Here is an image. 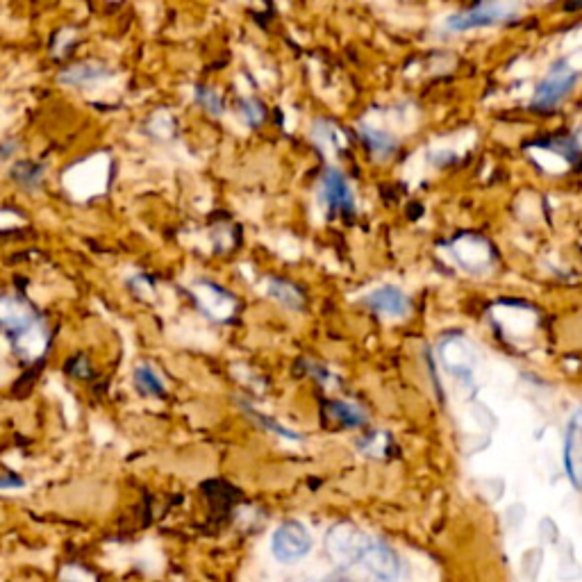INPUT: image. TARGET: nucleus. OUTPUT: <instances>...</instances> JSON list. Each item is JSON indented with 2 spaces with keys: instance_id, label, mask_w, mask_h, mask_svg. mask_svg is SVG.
Listing matches in <instances>:
<instances>
[{
  "instance_id": "obj_18",
  "label": "nucleus",
  "mask_w": 582,
  "mask_h": 582,
  "mask_svg": "<svg viewBox=\"0 0 582 582\" xmlns=\"http://www.w3.org/2000/svg\"><path fill=\"white\" fill-rule=\"evenodd\" d=\"M194 96H196V103L201 105L203 110H207V114L221 116V112H223V101H221V96L216 94L214 89H210V87H196Z\"/></svg>"
},
{
  "instance_id": "obj_7",
  "label": "nucleus",
  "mask_w": 582,
  "mask_h": 582,
  "mask_svg": "<svg viewBox=\"0 0 582 582\" xmlns=\"http://www.w3.org/2000/svg\"><path fill=\"white\" fill-rule=\"evenodd\" d=\"M321 201L328 207L330 214H355V198L353 191L348 187L346 176L335 166H328L321 178Z\"/></svg>"
},
{
  "instance_id": "obj_13",
  "label": "nucleus",
  "mask_w": 582,
  "mask_h": 582,
  "mask_svg": "<svg viewBox=\"0 0 582 582\" xmlns=\"http://www.w3.org/2000/svg\"><path fill=\"white\" fill-rule=\"evenodd\" d=\"M269 294L276 298L280 305H285L287 310H294V312H301L305 307V298L298 287L291 285V282L285 280H269Z\"/></svg>"
},
{
  "instance_id": "obj_16",
  "label": "nucleus",
  "mask_w": 582,
  "mask_h": 582,
  "mask_svg": "<svg viewBox=\"0 0 582 582\" xmlns=\"http://www.w3.org/2000/svg\"><path fill=\"white\" fill-rule=\"evenodd\" d=\"M12 176L16 178V182L23 189H37L41 185V180H44V169L32 162H16L14 169H12Z\"/></svg>"
},
{
  "instance_id": "obj_5",
  "label": "nucleus",
  "mask_w": 582,
  "mask_h": 582,
  "mask_svg": "<svg viewBox=\"0 0 582 582\" xmlns=\"http://www.w3.org/2000/svg\"><path fill=\"white\" fill-rule=\"evenodd\" d=\"M367 532L357 530L355 526H348V523H339V526L332 528L326 537V546L332 555V560L339 564H360L364 546L369 542Z\"/></svg>"
},
{
  "instance_id": "obj_10",
  "label": "nucleus",
  "mask_w": 582,
  "mask_h": 582,
  "mask_svg": "<svg viewBox=\"0 0 582 582\" xmlns=\"http://www.w3.org/2000/svg\"><path fill=\"white\" fill-rule=\"evenodd\" d=\"M564 464L576 489L582 492V405L571 414L567 439H564Z\"/></svg>"
},
{
  "instance_id": "obj_8",
  "label": "nucleus",
  "mask_w": 582,
  "mask_h": 582,
  "mask_svg": "<svg viewBox=\"0 0 582 582\" xmlns=\"http://www.w3.org/2000/svg\"><path fill=\"white\" fill-rule=\"evenodd\" d=\"M191 294H194L198 307L214 321H226L232 317V312L237 310L235 298H232L226 289L212 285V282L205 280L198 282V285L191 289Z\"/></svg>"
},
{
  "instance_id": "obj_17",
  "label": "nucleus",
  "mask_w": 582,
  "mask_h": 582,
  "mask_svg": "<svg viewBox=\"0 0 582 582\" xmlns=\"http://www.w3.org/2000/svg\"><path fill=\"white\" fill-rule=\"evenodd\" d=\"M246 412L251 414L253 421H257V423H260L262 428H266V430H269V432H273V435H278V437H282V439H289V442H301V435H298V432H294V430L285 428V426H282V423H278L276 419H271V417H264V414H260V412L251 410V407H246Z\"/></svg>"
},
{
  "instance_id": "obj_4",
  "label": "nucleus",
  "mask_w": 582,
  "mask_h": 582,
  "mask_svg": "<svg viewBox=\"0 0 582 582\" xmlns=\"http://www.w3.org/2000/svg\"><path fill=\"white\" fill-rule=\"evenodd\" d=\"M519 12L517 5H507V3H482L471 7V10H464L460 14H453L451 19L446 21V30L451 32H464V30H476V28H487L496 26V23H503L507 19H512L514 14Z\"/></svg>"
},
{
  "instance_id": "obj_15",
  "label": "nucleus",
  "mask_w": 582,
  "mask_h": 582,
  "mask_svg": "<svg viewBox=\"0 0 582 582\" xmlns=\"http://www.w3.org/2000/svg\"><path fill=\"white\" fill-rule=\"evenodd\" d=\"M135 385L137 389L144 396H164L166 394V389H164V382L160 380V376L148 367V364H141V367H137L135 371Z\"/></svg>"
},
{
  "instance_id": "obj_2",
  "label": "nucleus",
  "mask_w": 582,
  "mask_h": 582,
  "mask_svg": "<svg viewBox=\"0 0 582 582\" xmlns=\"http://www.w3.org/2000/svg\"><path fill=\"white\" fill-rule=\"evenodd\" d=\"M578 71L567 60H560L551 66V71L546 73V78L539 82L532 96V105L539 110H551V107L560 105L564 98L569 96V91L576 87Z\"/></svg>"
},
{
  "instance_id": "obj_1",
  "label": "nucleus",
  "mask_w": 582,
  "mask_h": 582,
  "mask_svg": "<svg viewBox=\"0 0 582 582\" xmlns=\"http://www.w3.org/2000/svg\"><path fill=\"white\" fill-rule=\"evenodd\" d=\"M3 326L7 337L12 339L14 351L19 353L23 360H32L39 357L48 344V332L44 328L35 312L19 301V298L5 296L3 298Z\"/></svg>"
},
{
  "instance_id": "obj_14",
  "label": "nucleus",
  "mask_w": 582,
  "mask_h": 582,
  "mask_svg": "<svg viewBox=\"0 0 582 582\" xmlns=\"http://www.w3.org/2000/svg\"><path fill=\"white\" fill-rule=\"evenodd\" d=\"M328 412H330L332 419H337L346 428H360V426H364V423H367V414H364L357 405L346 403V401L330 403Z\"/></svg>"
},
{
  "instance_id": "obj_3",
  "label": "nucleus",
  "mask_w": 582,
  "mask_h": 582,
  "mask_svg": "<svg viewBox=\"0 0 582 582\" xmlns=\"http://www.w3.org/2000/svg\"><path fill=\"white\" fill-rule=\"evenodd\" d=\"M312 535L301 521H287L273 532L271 539V553L282 564L301 562L303 557L310 553Z\"/></svg>"
},
{
  "instance_id": "obj_22",
  "label": "nucleus",
  "mask_w": 582,
  "mask_h": 582,
  "mask_svg": "<svg viewBox=\"0 0 582 582\" xmlns=\"http://www.w3.org/2000/svg\"><path fill=\"white\" fill-rule=\"evenodd\" d=\"M323 582H351V578H346L344 573H332V576L326 578Z\"/></svg>"
},
{
  "instance_id": "obj_21",
  "label": "nucleus",
  "mask_w": 582,
  "mask_h": 582,
  "mask_svg": "<svg viewBox=\"0 0 582 582\" xmlns=\"http://www.w3.org/2000/svg\"><path fill=\"white\" fill-rule=\"evenodd\" d=\"M0 485H3V489L21 487V485H23V480H12V478H10V473H5V478H3V482H0Z\"/></svg>"
},
{
  "instance_id": "obj_12",
  "label": "nucleus",
  "mask_w": 582,
  "mask_h": 582,
  "mask_svg": "<svg viewBox=\"0 0 582 582\" xmlns=\"http://www.w3.org/2000/svg\"><path fill=\"white\" fill-rule=\"evenodd\" d=\"M360 137L373 153V157H378V160H387V157L396 151V139L385 130L360 126Z\"/></svg>"
},
{
  "instance_id": "obj_19",
  "label": "nucleus",
  "mask_w": 582,
  "mask_h": 582,
  "mask_svg": "<svg viewBox=\"0 0 582 582\" xmlns=\"http://www.w3.org/2000/svg\"><path fill=\"white\" fill-rule=\"evenodd\" d=\"M241 114H244V119L248 121V126H260L264 121V107L260 101H255V98H246L244 103H241Z\"/></svg>"
},
{
  "instance_id": "obj_11",
  "label": "nucleus",
  "mask_w": 582,
  "mask_h": 582,
  "mask_svg": "<svg viewBox=\"0 0 582 582\" xmlns=\"http://www.w3.org/2000/svg\"><path fill=\"white\" fill-rule=\"evenodd\" d=\"M110 76H112V71L107 69V66L98 62H82V64L71 66V69H66L60 76V82L69 87H91L107 80Z\"/></svg>"
},
{
  "instance_id": "obj_20",
  "label": "nucleus",
  "mask_w": 582,
  "mask_h": 582,
  "mask_svg": "<svg viewBox=\"0 0 582 582\" xmlns=\"http://www.w3.org/2000/svg\"><path fill=\"white\" fill-rule=\"evenodd\" d=\"M305 369H307V373H310V376L321 380V385H330V382L335 380L332 378V373L328 369H321L317 362H305Z\"/></svg>"
},
{
  "instance_id": "obj_6",
  "label": "nucleus",
  "mask_w": 582,
  "mask_h": 582,
  "mask_svg": "<svg viewBox=\"0 0 582 582\" xmlns=\"http://www.w3.org/2000/svg\"><path fill=\"white\" fill-rule=\"evenodd\" d=\"M360 567L367 569L380 582H396L398 576H401V560H398V555L376 537H369L367 546H364Z\"/></svg>"
},
{
  "instance_id": "obj_9",
  "label": "nucleus",
  "mask_w": 582,
  "mask_h": 582,
  "mask_svg": "<svg viewBox=\"0 0 582 582\" xmlns=\"http://www.w3.org/2000/svg\"><path fill=\"white\" fill-rule=\"evenodd\" d=\"M364 303H367L373 312L380 314L382 319H405L412 310V303L405 291L392 285L373 289L371 294L364 296Z\"/></svg>"
}]
</instances>
